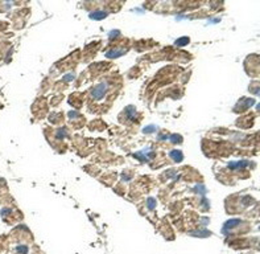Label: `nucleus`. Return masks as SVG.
<instances>
[{"mask_svg":"<svg viewBox=\"0 0 260 254\" xmlns=\"http://www.w3.org/2000/svg\"><path fill=\"white\" fill-rule=\"evenodd\" d=\"M107 90H108V86L106 83H99V85H96L95 87L91 89L90 95H91L92 99H102L103 97L106 95Z\"/></svg>","mask_w":260,"mask_h":254,"instance_id":"nucleus-1","label":"nucleus"},{"mask_svg":"<svg viewBox=\"0 0 260 254\" xmlns=\"http://www.w3.org/2000/svg\"><path fill=\"white\" fill-rule=\"evenodd\" d=\"M153 156H154V152L149 151L148 148H145V150H143V151H140V152L134 154V158L139 159L140 161H148V160H151Z\"/></svg>","mask_w":260,"mask_h":254,"instance_id":"nucleus-2","label":"nucleus"},{"mask_svg":"<svg viewBox=\"0 0 260 254\" xmlns=\"http://www.w3.org/2000/svg\"><path fill=\"white\" fill-rule=\"evenodd\" d=\"M247 165H250V161L247 160H239V161H231L229 163V168L231 169H243Z\"/></svg>","mask_w":260,"mask_h":254,"instance_id":"nucleus-3","label":"nucleus"},{"mask_svg":"<svg viewBox=\"0 0 260 254\" xmlns=\"http://www.w3.org/2000/svg\"><path fill=\"white\" fill-rule=\"evenodd\" d=\"M169 156H170L172 159L174 161H181L182 159H184V155H182L181 151H178V150H173V151L169 154Z\"/></svg>","mask_w":260,"mask_h":254,"instance_id":"nucleus-4","label":"nucleus"},{"mask_svg":"<svg viewBox=\"0 0 260 254\" xmlns=\"http://www.w3.org/2000/svg\"><path fill=\"white\" fill-rule=\"evenodd\" d=\"M107 13L106 12H103V11H100V12H92V13H90V17L91 19H94V20H100V19H103V17H106Z\"/></svg>","mask_w":260,"mask_h":254,"instance_id":"nucleus-5","label":"nucleus"},{"mask_svg":"<svg viewBox=\"0 0 260 254\" xmlns=\"http://www.w3.org/2000/svg\"><path fill=\"white\" fill-rule=\"evenodd\" d=\"M124 52L126 50H123V49H115V50L108 52L107 53V57H119V56L124 54Z\"/></svg>","mask_w":260,"mask_h":254,"instance_id":"nucleus-6","label":"nucleus"},{"mask_svg":"<svg viewBox=\"0 0 260 254\" xmlns=\"http://www.w3.org/2000/svg\"><path fill=\"white\" fill-rule=\"evenodd\" d=\"M124 113H126V115H127V118H128V119H134L136 110H135V107H134V106H130V107H127Z\"/></svg>","mask_w":260,"mask_h":254,"instance_id":"nucleus-7","label":"nucleus"},{"mask_svg":"<svg viewBox=\"0 0 260 254\" xmlns=\"http://www.w3.org/2000/svg\"><path fill=\"white\" fill-rule=\"evenodd\" d=\"M16 251L19 254H27L28 253V246H25V245H20V246H17Z\"/></svg>","mask_w":260,"mask_h":254,"instance_id":"nucleus-8","label":"nucleus"},{"mask_svg":"<svg viewBox=\"0 0 260 254\" xmlns=\"http://www.w3.org/2000/svg\"><path fill=\"white\" fill-rule=\"evenodd\" d=\"M157 130V127L156 126H148V127H145L144 128V134H151V132H154V131Z\"/></svg>","mask_w":260,"mask_h":254,"instance_id":"nucleus-9","label":"nucleus"},{"mask_svg":"<svg viewBox=\"0 0 260 254\" xmlns=\"http://www.w3.org/2000/svg\"><path fill=\"white\" fill-rule=\"evenodd\" d=\"M189 42V37H182V38H178L177 41H176V44L177 45H185Z\"/></svg>","mask_w":260,"mask_h":254,"instance_id":"nucleus-10","label":"nucleus"},{"mask_svg":"<svg viewBox=\"0 0 260 254\" xmlns=\"http://www.w3.org/2000/svg\"><path fill=\"white\" fill-rule=\"evenodd\" d=\"M147 205H148L149 209H154V206H156V201H154V199H148Z\"/></svg>","mask_w":260,"mask_h":254,"instance_id":"nucleus-11","label":"nucleus"},{"mask_svg":"<svg viewBox=\"0 0 260 254\" xmlns=\"http://www.w3.org/2000/svg\"><path fill=\"white\" fill-rule=\"evenodd\" d=\"M73 78H74V76H73V74H69V76L63 77V81H70V79H73Z\"/></svg>","mask_w":260,"mask_h":254,"instance_id":"nucleus-12","label":"nucleus"}]
</instances>
